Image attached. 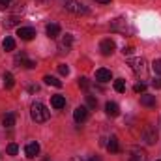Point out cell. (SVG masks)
Listing matches in <instances>:
<instances>
[{
	"label": "cell",
	"instance_id": "obj_1",
	"mask_svg": "<svg viewBox=\"0 0 161 161\" xmlns=\"http://www.w3.org/2000/svg\"><path fill=\"white\" fill-rule=\"evenodd\" d=\"M30 116H32V120L41 124V122H47L49 120V111H47V107L40 103V101H36V103H32V107H30Z\"/></svg>",
	"mask_w": 161,
	"mask_h": 161
},
{
	"label": "cell",
	"instance_id": "obj_2",
	"mask_svg": "<svg viewBox=\"0 0 161 161\" xmlns=\"http://www.w3.org/2000/svg\"><path fill=\"white\" fill-rule=\"evenodd\" d=\"M127 66L133 69L135 75H139V77H144L146 75V60L144 58H131L127 62Z\"/></svg>",
	"mask_w": 161,
	"mask_h": 161
},
{
	"label": "cell",
	"instance_id": "obj_3",
	"mask_svg": "<svg viewBox=\"0 0 161 161\" xmlns=\"http://www.w3.org/2000/svg\"><path fill=\"white\" fill-rule=\"evenodd\" d=\"M142 141H144L146 144H156V142H158V129H156L154 124H148V125L144 127V131H142Z\"/></svg>",
	"mask_w": 161,
	"mask_h": 161
},
{
	"label": "cell",
	"instance_id": "obj_4",
	"mask_svg": "<svg viewBox=\"0 0 161 161\" xmlns=\"http://www.w3.org/2000/svg\"><path fill=\"white\" fill-rule=\"evenodd\" d=\"M66 9H68L69 13H75V15H86V13H88L86 6L80 4V2H77V0H68V2H66Z\"/></svg>",
	"mask_w": 161,
	"mask_h": 161
},
{
	"label": "cell",
	"instance_id": "obj_5",
	"mask_svg": "<svg viewBox=\"0 0 161 161\" xmlns=\"http://www.w3.org/2000/svg\"><path fill=\"white\" fill-rule=\"evenodd\" d=\"M114 47H116V45H114V41L109 40V38L99 43V51H101V54H103V56H111V54L114 53Z\"/></svg>",
	"mask_w": 161,
	"mask_h": 161
},
{
	"label": "cell",
	"instance_id": "obj_6",
	"mask_svg": "<svg viewBox=\"0 0 161 161\" xmlns=\"http://www.w3.org/2000/svg\"><path fill=\"white\" fill-rule=\"evenodd\" d=\"M17 36H19L21 40H25V41H30L34 36H36V30H34L32 26H21V28L17 30Z\"/></svg>",
	"mask_w": 161,
	"mask_h": 161
},
{
	"label": "cell",
	"instance_id": "obj_7",
	"mask_svg": "<svg viewBox=\"0 0 161 161\" xmlns=\"http://www.w3.org/2000/svg\"><path fill=\"white\" fill-rule=\"evenodd\" d=\"M73 118H75V122H77V124L86 122V118H88V107H84V105L77 107V109L73 111Z\"/></svg>",
	"mask_w": 161,
	"mask_h": 161
},
{
	"label": "cell",
	"instance_id": "obj_8",
	"mask_svg": "<svg viewBox=\"0 0 161 161\" xmlns=\"http://www.w3.org/2000/svg\"><path fill=\"white\" fill-rule=\"evenodd\" d=\"M15 62H17V64H21V66H23V68H26V69H34V68H36V62H34V60H28L25 53L17 54V56H15Z\"/></svg>",
	"mask_w": 161,
	"mask_h": 161
},
{
	"label": "cell",
	"instance_id": "obj_9",
	"mask_svg": "<svg viewBox=\"0 0 161 161\" xmlns=\"http://www.w3.org/2000/svg\"><path fill=\"white\" fill-rule=\"evenodd\" d=\"M25 154H26L28 159H34V158L40 154V144H38V142H28L26 148H25Z\"/></svg>",
	"mask_w": 161,
	"mask_h": 161
},
{
	"label": "cell",
	"instance_id": "obj_10",
	"mask_svg": "<svg viewBox=\"0 0 161 161\" xmlns=\"http://www.w3.org/2000/svg\"><path fill=\"white\" fill-rule=\"evenodd\" d=\"M71 43H73V36H71V34H66V36H62V40H60V43H58V47H60L62 53H68V51L71 49Z\"/></svg>",
	"mask_w": 161,
	"mask_h": 161
},
{
	"label": "cell",
	"instance_id": "obj_11",
	"mask_svg": "<svg viewBox=\"0 0 161 161\" xmlns=\"http://www.w3.org/2000/svg\"><path fill=\"white\" fill-rule=\"evenodd\" d=\"M105 113L109 114V116H113V118H116L118 114H120V107L114 103V101H109L107 105H105Z\"/></svg>",
	"mask_w": 161,
	"mask_h": 161
},
{
	"label": "cell",
	"instance_id": "obj_12",
	"mask_svg": "<svg viewBox=\"0 0 161 161\" xmlns=\"http://www.w3.org/2000/svg\"><path fill=\"white\" fill-rule=\"evenodd\" d=\"M129 161H148V156H146V152H144V150L135 148V150L131 152V158H129Z\"/></svg>",
	"mask_w": 161,
	"mask_h": 161
},
{
	"label": "cell",
	"instance_id": "obj_13",
	"mask_svg": "<svg viewBox=\"0 0 161 161\" xmlns=\"http://www.w3.org/2000/svg\"><path fill=\"white\" fill-rule=\"evenodd\" d=\"M51 105H53L54 109H64V107H66V97L60 96V94H56V96L51 97Z\"/></svg>",
	"mask_w": 161,
	"mask_h": 161
},
{
	"label": "cell",
	"instance_id": "obj_14",
	"mask_svg": "<svg viewBox=\"0 0 161 161\" xmlns=\"http://www.w3.org/2000/svg\"><path fill=\"white\" fill-rule=\"evenodd\" d=\"M111 77H113V75H111V71H109V69H105V68H101V69H97V71H96V79L99 80V82H109Z\"/></svg>",
	"mask_w": 161,
	"mask_h": 161
},
{
	"label": "cell",
	"instance_id": "obj_15",
	"mask_svg": "<svg viewBox=\"0 0 161 161\" xmlns=\"http://www.w3.org/2000/svg\"><path fill=\"white\" fill-rule=\"evenodd\" d=\"M47 36L49 38H58L60 36V26L56 25V23H51V25H47Z\"/></svg>",
	"mask_w": 161,
	"mask_h": 161
},
{
	"label": "cell",
	"instance_id": "obj_16",
	"mask_svg": "<svg viewBox=\"0 0 161 161\" xmlns=\"http://www.w3.org/2000/svg\"><path fill=\"white\" fill-rule=\"evenodd\" d=\"M141 105H144V107H156V96L142 94L141 96Z\"/></svg>",
	"mask_w": 161,
	"mask_h": 161
},
{
	"label": "cell",
	"instance_id": "obj_17",
	"mask_svg": "<svg viewBox=\"0 0 161 161\" xmlns=\"http://www.w3.org/2000/svg\"><path fill=\"white\" fill-rule=\"evenodd\" d=\"M107 150H109L111 154H116V152H120V144H118V139H116V137H111V139H109Z\"/></svg>",
	"mask_w": 161,
	"mask_h": 161
},
{
	"label": "cell",
	"instance_id": "obj_18",
	"mask_svg": "<svg viewBox=\"0 0 161 161\" xmlns=\"http://www.w3.org/2000/svg\"><path fill=\"white\" fill-rule=\"evenodd\" d=\"M43 80H45V84H49V86L62 88V80H58L56 77H53V75H45V77H43Z\"/></svg>",
	"mask_w": 161,
	"mask_h": 161
},
{
	"label": "cell",
	"instance_id": "obj_19",
	"mask_svg": "<svg viewBox=\"0 0 161 161\" xmlns=\"http://www.w3.org/2000/svg\"><path fill=\"white\" fill-rule=\"evenodd\" d=\"M19 21H21V19H19L17 15H11V17H8V19L4 21V28H11V26H17V25H19Z\"/></svg>",
	"mask_w": 161,
	"mask_h": 161
},
{
	"label": "cell",
	"instance_id": "obj_20",
	"mask_svg": "<svg viewBox=\"0 0 161 161\" xmlns=\"http://www.w3.org/2000/svg\"><path fill=\"white\" fill-rule=\"evenodd\" d=\"M13 84H15V77H13L9 71H6V73H4V86L9 90V88H13Z\"/></svg>",
	"mask_w": 161,
	"mask_h": 161
},
{
	"label": "cell",
	"instance_id": "obj_21",
	"mask_svg": "<svg viewBox=\"0 0 161 161\" xmlns=\"http://www.w3.org/2000/svg\"><path fill=\"white\" fill-rule=\"evenodd\" d=\"M2 47H4V51H13L15 49V40L13 38H4V41H2Z\"/></svg>",
	"mask_w": 161,
	"mask_h": 161
},
{
	"label": "cell",
	"instance_id": "obj_22",
	"mask_svg": "<svg viewBox=\"0 0 161 161\" xmlns=\"http://www.w3.org/2000/svg\"><path fill=\"white\" fill-rule=\"evenodd\" d=\"M4 125H6V127H13V125H15V114H13V113H8V114H6V116H4Z\"/></svg>",
	"mask_w": 161,
	"mask_h": 161
},
{
	"label": "cell",
	"instance_id": "obj_23",
	"mask_svg": "<svg viewBox=\"0 0 161 161\" xmlns=\"http://www.w3.org/2000/svg\"><path fill=\"white\" fill-rule=\"evenodd\" d=\"M114 90H116L118 94L125 92V82H124V79H116L114 80Z\"/></svg>",
	"mask_w": 161,
	"mask_h": 161
},
{
	"label": "cell",
	"instance_id": "obj_24",
	"mask_svg": "<svg viewBox=\"0 0 161 161\" xmlns=\"http://www.w3.org/2000/svg\"><path fill=\"white\" fill-rule=\"evenodd\" d=\"M86 105H88L90 109H96V107H97V99H96L94 96H86Z\"/></svg>",
	"mask_w": 161,
	"mask_h": 161
},
{
	"label": "cell",
	"instance_id": "obj_25",
	"mask_svg": "<svg viewBox=\"0 0 161 161\" xmlns=\"http://www.w3.org/2000/svg\"><path fill=\"white\" fill-rule=\"evenodd\" d=\"M17 152H19V146H17V144H13V142L8 144V154H9V156H17Z\"/></svg>",
	"mask_w": 161,
	"mask_h": 161
},
{
	"label": "cell",
	"instance_id": "obj_26",
	"mask_svg": "<svg viewBox=\"0 0 161 161\" xmlns=\"http://www.w3.org/2000/svg\"><path fill=\"white\" fill-rule=\"evenodd\" d=\"M58 73H60V75H66V77H68V75H69V68H68L66 64H60V66H58Z\"/></svg>",
	"mask_w": 161,
	"mask_h": 161
},
{
	"label": "cell",
	"instance_id": "obj_27",
	"mask_svg": "<svg viewBox=\"0 0 161 161\" xmlns=\"http://www.w3.org/2000/svg\"><path fill=\"white\" fill-rule=\"evenodd\" d=\"M152 69H154V73L161 75V60H154V64H152Z\"/></svg>",
	"mask_w": 161,
	"mask_h": 161
},
{
	"label": "cell",
	"instance_id": "obj_28",
	"mask_svg": "<svg viewBox=\"0 0 161 161\" xmlns=\"http://www.w3.org/2000/svg\"><path fill=\"white\" fill-rule=\"evenodd\" d=\"M133 90H135L137 94H142V92L146 90V84H144V82H139V84H135V88H133Z\"/></svg>",
	"mask_w": 161,
	"mask_h": 161
},
{
	"label": "cell",
	"instance_id": "obj_29",
	"mask_svg": "<svg viewBox=\"0 0 161 161\" xmlns=\"http://www.w3.org/2000/svg\"><path fill=\"white\" fill-rule=\"evenodd\" d=\"M79 86H80V88H84V90H86V88L90 86V82H88V79H86V77H80V79H79Z\"/></svg>",
	"mask_w": 161,
	"mask_h": 161
},
{
	"label": "cell",
	"instance_id": "obj_30",
	"mask_svg": "<svg viewBox=\"0 0 161 161\" xmlns=\"http://www.w3.org/2000/svg\"><path fill=\"white\" fill-rule=\"evenodd\" d=\"M152 86H154V88H161V77H158V79L152 80Z\"/></svg>",
	"mask_w": 161,
	"mask_h": 161
},
{
	"label": "cell",
	"instance_id": "obj_31",
	"mask_svg": "<svg viewBox=\"0 0 161 161\" xmlns=\"http://www.w3.org/2000/svg\"><path fill=\"white\" fill-rule=\"evenodd\" d=\"M9 2H11V0H0V9H6V8L9 6Z\"/></svg>",
	"mask_w": 161,
	"mask_h": 161
},
{
	"label": "cell",
	"instance_id": "obj_32",
	"mask_svg": "<svg viewBox=\"0 0 161 161\" xmlns=\"http://www.w3.org/2000/svg\"><path fill=\"white\" fill-rule=\"evenodd\" d=\"M122 53H124V54H127V56H129V54H131V53H133V47H124V51H122Z\"/></svg>",
	"mask_w": 161,
	"mask_h": 161
},
{
	"label": "cell",
	"instance_id": "obj_33",
	"mask_svg": "<svg viewBox=\"0 0 161 161\" xmlns=\"http://www.w3.org/2000/svg\"><path fill=\"white\" fill-rule=\"evenodd\" d=\"M88 161H101V159H99L97 156H92V158H90V159H88Z\"/></svg>",
	"mask_w": 161,
	"mask_h": 161
},
{
	"label": "cell",
	"instance_id": "obj_34",
	"mask_svg": "<svg viewBox=\"0 0 161 161\" xmlns=\"http://www.w3.org/2000/svg\"><path fill=\"white\" fill-rule=\"evenodd\" d=\"M96 2H99V4H109L111 0H96Z\"/></svg>",
	"mask_w": 161,
	"mask_h": 161
},
{
	"label": "cell",
	"instance_id": "obj_35",
	"mask_svg": "<svg viewBox=\"0 0 161 161\" xmlns=\"http://www.w3.org/2000/svg\"><path fill=\"white\" fill-rule=\"evenodd\" d=\"M69 161H82V159H80V158H71Z\"/></svg>",
	"mask_w": 161,
	"mask_h": 161
},
{
	"label": "cell",
	"instance_id": "obj_36",
	"mask_svg": "<svg viewBox=\"0 0 161 161\" xmlns=\"http://www.w3.org/2000/svg\"><path fill=\"white\" fill-rule=\"evenodd\" d=\"M45 161H51V159H45Z\"/></svg>",
	"mask_w": 161,
	"mask_h": 161
},
{
	"label": "cell",
	"instance_id": "obj_37",
	"mask_svg": "<svg viewBox=\"0 0 161 161\" xmlns=\"http://www.w3.org/2000/svg\"><path fill=\"white\" fill-rule=\"evenodd\" d=\"M158 161H161V159H158Z\"/></svg>",
	"mask_w": 161,
	"mask_h": 161
}]
</instances>
